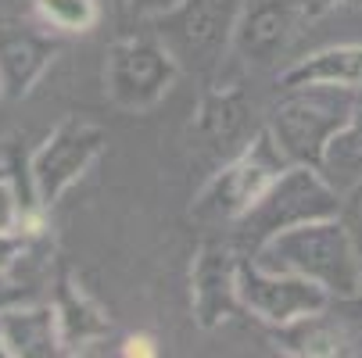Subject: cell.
<instances>
[{"instance_id": "6da1fadb", "label": "cell", "mask_w": 362, "mask_h": 358, "mask_svg": "<svg viewBox=\"0 0 362 358\" xmlns=\"http://www.w3.org/2000/svg\"><path fill=\"white\" fill-rule=\"evenodd\" d=\"M251 258L266 269L298 273L305 280L320 283L334 301L355 297L362 290V247L351 226L344 222V215L294 226L266 240Z\"/></svg>"}, {"instance_id": "7a4b0ae2", "label": "cell", "mask_w": 362, "mask_h": 358, "mask_svg": "<svg viewBox=\"0 0 362 358\" xmlns=\"http://www.w3.org/2000/svg\"><path fill=\"white\" fill-rule=\"evenodd\" d=\"M362 86H294L269 112L266 129L291 165H323L327 143L348 126Z\"/></svg>"}, {"instance_id": "3957f363", "label": "cell", "mask_w": 362, "mask_h": 358, "mask_svg": "<svg viewBox=\"0 0 362 358\" xmlns=\"http://www.w3.org/2000/svg\"><path fill=\"white\" fill-rule=\"evenodd\" d=\"M341 212H344L341 190L316 165H287L269 183V190L233 226H237V240L247 244L255 254L266 240H273L294 226L316 222V219H334Z\"/></svg>"}, {"instance_id": "277c9868", "label": "cell", "mask_w": 362, "mask_h": 358, "mask_svg": "<svg viewBox=\"0 0 362 358\" xmlns=\"http://www.w3.org/2000/svg\"><path fill=\"white\" fill-rule=\"evenodd\" d=\"M287 155L276 147L269 129H258L230 162L201 186L190 204V215L197 222H237L251 204L269 190V183L287 169Z\"/></svg>"}, {"instance_id": "5b68a950", "label": "cell", "mask_w": 362, "mask_h": 358, "mask_svg": "<svg viewBox=\"0 0 362 358\" xmlns=\"http://www.w3.org/2000/svg\"><path fill=\"white\" fill-rule=\"evenodd\" d=\"M176 54L158 40V32H136L112 43L105 61V93L115 108L144 115L158 108L180 76Z\"/></svg>"}, {"instance_id": "8992f818", "label": "cell", "mask_w": 362, "mask_h": 358, "mask_svg": "<svg viewBox=\"0 0 362 358\" xmlns=\"http://www.w3.org/2000/svg\"><path fill=\"white\" fill-rule=\"evenodd\" d=\"M108 143L105 126H97L90 119H65L54 126L29 158V186L33 201L40 208H54V204L86 176V169L100 158V150Z\"/></svg>"}, {"instance_id": "52a82bcc", "label": "cell", "mask_w": 362, "mask_h": 358, "mask_svg": "<svg viewBox=\"0 0 362 358\" xmlns=\"http://www.w3.org/2000/svg\"><path fill=\"white\" fill-rule=\"evenodd\" d=\"M240 8L244 0H180L169 15L154 18L151 25L180 65L212 68L233 43Z\"/></svg>"}, {"instance_id": "ba28073f", "label": "cell", "mask_w": 362, "mask_h": 358, "mask_svg": "<svg viewBox=\"0 0 362 358\" xmlns=\"http://www.w3.org/2000/svg\"><path fill=\"white\" fill-rule=\"evenodd\" d=\"M240 304L244 312H251L255 319L276 326H287L294 319L327 312L334 297L298 273H280V269H266L258 265L255 258L240 262Z\"/></svg>"}, {"instance_id": "9c48e42d", "label": "cell", "mask_w": 362, "mask_h": 358, "mask_svg": "<svg viewBox=\"0 0 362 358\" xmlns=\"http://www.w3.org/2000/svg\"><path fill=\"white\" fill-rule=\"evenodd\" d=\"M240 254L226 240H201L190 262V316L201 330L226 326L240 304Z\"/></svg>"}, {"instance_id": "30bf717a", "label": "cell", "mask_w": 362, "mask_h": 358, "mask_svg": "<svg viewBox=\"0 0 362 358\" xmlns=\"http://www.w3.org/2000/svg\"><path fill=\"white\" fill-rule=\"evenodd\" d=\"M62 43L25 22L0 18V83L4 97L18 100L29 97L33 86L43 79V72L54 65Z\"/></svg>"}, {"instance_id": "8fae6325", "label": "cell", "mask_w": 362, "mask_h": 358, "mask_svg": "<svg viewBox=\"0 0 362 358\" xmlns=\"http://www.w3.org/2000/svg\"><path fill=\"white\" fill-rule=\"evenodd\" d=\"M301 18H305V11L298 0H244L237 32H233V47L247 61L269 65L287 50Z\"/></svg>"}, {"instance_id": "7c38bea8", "label": "cell", "mask_w": 362, "mask_h": 358, "mask_svg": "<svg viewBox=\"0 0 362 358\" xmlns=\"http://www.w3.org/2000/svg\"><path fill=\"white\" fill-rule=\"evenodd\" d=\"M247 126H251V100L240 90V83L212 86L201 97L194 133L209 150H216V155L233 150L237 155V150L247 143Z\"/></svg>"}, {"instance_id": "4fadbf2b", "label": "cell", "mask_w": 362, "mask_h": 358, "mask_svg": "<svg viewBox=\"0 0 362 358\" xmlns=\"http://www.w3.org/2000/svg\"><path fill=\"white\" fill-rule=\"evenodd\" d=\"M0 344L11 358H50L65 351L58 333L54 304H11L0 312Z\"/></svg>"}, {"instance_id": "5bb4252c", "label": "cell", "mask_w": 362, "mask_h": 358, "mask_svg": "<svg viewBox=\"0 0 362 358\" xmlns=\"http://www.w3.org/2000/svg\"><path fill=\"white\" fill-rule=\"evenodd\" d=\"M54 316H58V333H62L65 351H76L83 344H93V340H105L112 333V319L100 309V301L83 283H76L72 276L58 280Z\"/></svg>"}, {"instance_id": "9a60e30c", "label": "cell", "mask_w": 362, "mask_h": 358, "mask_svg": "<svg viewBox=\"0 0 362 358\" xmlns=\"http://www.w3.org/2000/svg\"><path fill=\"white\" fill-rule=\"evenodd\" d=\"M330 312V309H327ZM305 316L294 319L287 326H276V347L287 354H301V358H330V354H355V347L348 344H362V337L341 319V316Z\"/></svg>"}, {"instance_id": "2e32d148", "label": "cell", "mask_w": 362, "mask_h": 358, "mask_svg": "<svg viewBox=\"0 0 362 358\" xmlns=\"http://www.w3.org/2000/svg\"><path fill=\"white\" fill-rule=\"evenodd\" d=\"M280 86H362V43H334L301 58L280 76Z\"/></svg>"}, {"instance_id": "e0dca14e", "label": "cell", "mask_w": 362, "mask_h": 358, "mask_svg": "<svg viewBox=\"0 0 362 358\" xmlns=\"http://www.w3.org/2000/svg\"><path fill=\"white\" fill-rule=\"evenodd\" d=\"M320 172L341 193L344 190H355L362 183V97H358V108L348 119V126L327 143V155H323Z\"/></svg>"}, {"instance_id": "ac0fdd59", "label": "cell", "mask_w": 362, "mask_h": 358, "mask_svg": "<svg viewBox=\"0 0 362 358\" xmlns=\"http://www.w3.org/2000/svg\"><path fill=\"white\" fill-rule=\"evenodd\" d=\"M33 8L58 32H90L100 22L97 0H33Z\"/></svg>"}, {"instance_id": "d6986e66", "label": "cell", "mask_w": 362, "mask_h": 358, "mask_svg": "<svg viewBox=\"0 0 362 358\" xmlns=\"http://www.w3.org/2000/svg\"><path fill=\"white\" fill-rule=\"evenodd\" d=\"M33 222V212L29 204L18 197L11 176H0V233H18ZM33 233V229H29Z\"/></svg>"}, {"instance_id": "ffe728a7", "label": "cell", "mask_w": 362, "mask_h": 358, "mask_svg": "<svg viewBox=\"0 0 362 358\" xmlns=\"http://www.w3.org/2000/svg\"><path fill=\"white\" fill-rule=\"evenodd\" d=\"M25 251H29V229L0 233V273H11V265L22 262Z\"/></svg>"}, {"instance_id": "44dd1931", "label": "cell", "mask_w": 362, "mask_h": 358, "mask_svg": "<svg viewBox=\"0 0 362 358\" xmlns=\"http://www.w3.org/2000/svg\"><path fill=\"white\" fill-rule=\"evenodd\" d=\"M129 4V11L136 15V18H147V22H154V18H162V15H169L180 0H126Z\"/></svg>"}, {"instance_id": "7402d4cb", "label": "cell", "mask_w": 362, "mask_h": 358, "mask_svg": "<svg viewBox=\"0 0 362 358\" xmlns=\"http://www.w3.org/2000/svg\"><path fill=\"white\" fill-rule=\"evenodd\" d=\"M341 215H344V222L351 226V233H355V240L362 247V183L355 190H348V204H344Z\"/></svg>"}, {"instance_id": "603a6c76", "label": "cell", "mask_w": 362, "mask_h": 358, "mask_svg": "<svg viewBox=\"0 0 362 358\" xmlns=\"http://www.w3.org/2000/svg\"><path fill=\"white\" fill-rule=\"evenodd\" d=\"M25 301H29V290L8 273H0V312L11 309V304H25Z\"/></svg>"}, {"instance_id": "cb8c5ba5", "label": "cell", "mask_w": 362, "mask_h": 358, "mask_svg": "<svg viewBox=\"0 0 362 358\" xmlns=\"http://www.w3.org/2000/svg\"><path fill=\"white\" fill-rule=\"evenodd\" d=\"M337 304V316L362 337V290L355 294V297H341V301H334Z\"/></svg>"}, {"instance_id": "d4e9b609", "label": "cell", "mask_w": 362, "mask_h": 358, "mask_svg": "<svg viewBox=\"0 0 362 358\" xmlns=\"http://www.w3.org/2000/svg\"><path fill=\"white\" fill-rule=\"evenodd\" d=\"M301 4V11H305V18H320V15H327V11H334L341 0H298Z\"/></svg>"}, {"instance_id": "484cf974", "label": "cell", "mask_w": 362, "mask_h": 358, "mask_svg": "<svg viewBox=\"0 0 362 358\" xmlns=\"http://www.w3.org/2000/svg\"><path fill=\"white\" fill-rule=\"evenodd\" d=\"M348 4H351V8H358V11H362V0H348Z\"/></svg>"}, {"instance_id": "4316f807", "label": "cell", "mask_w": 362, "mask_h": 358, "mask_svg": "<svg viewBox=\"0 0 362 358\" xmlns=\"http://www.w3.org/2000/svg\"><path fill=\"white\" fill-rule=\"evenodd\" d=\"M0 97H4V83H0Z\"/></svg>"}]
</instances>
